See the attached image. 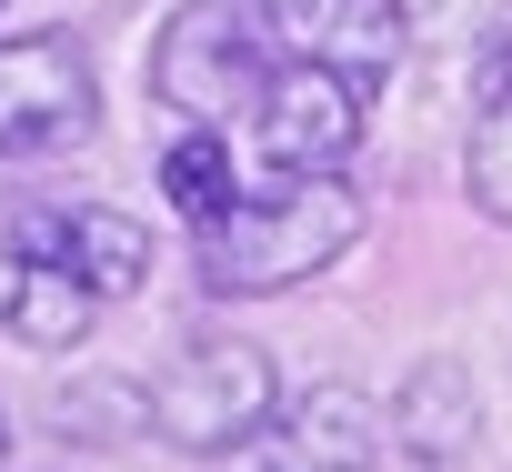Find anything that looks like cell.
Masks as SVG:
<instances>
[{"instance_id":"obj_8","label":"cell","mask_w":512,"mask_h":472,"mask_svg":"<svg viewBox=\"0 0 512 472\" xmlns=\"http://www.w3.org/2000/svg\"><path fill=\"white\" fill-rule=\"evenodd\" d=\"M262 442H282L302 472H382L392 422H382V402H372L362 382H312V392H292V402L272 412Z\"/></svg>"},{"instance_id":"obj_14","label":"cell","mask_w":512,"mask_h":472,"mask_svg":"<svg viewBox=\"0 0 512 472\" xmlns=\"http://www.w3.org/2000/svg\"><path fill=\"white\" fill-rule=\"evenodd\" d=\"M262 11H272V21H312V11H322V0H262Z\"/></svg>"},{"instance_id":"obj_13","label":"cell","mask_w":512,"mask_h":472,"mask_svg":"<svg viewBox=\"0 0 512 472\" xmlns=\"http://www.w3.org/2000/svg\"><path fill=\"white\" fill-rule=\"evenodd\" d=\"M492 11H502V0H402V21H412L422 41H472Z\"/></svg>"},{"instance_id":"obj_9","label":"cell","mask_w":512,"mask_h":472,"mask_svg":"<svg viewBox=\"0 0 512 472\" xmlns=\"http://www.w3.org/2000/svg\"><path fill=\"white\" fill-rule=\"evenodd\" d=\"M101 312H111V302H101L91 282H71L61 262H31V252L0 242V342L71 352V342H91V322H101Z\"/></svg>"},{"instance_id":"obj_10","label":"cell","mask_w":512,"mask_h":472,"mask_svg":"<svg viewBox=\"0 0 512 472\" xmlns=\"http://www.w3.org/2000/svg\"><path fill=\"white\" fill-rule=\"evenodd\" d=\"M161 201L201 231V221H221L231 201H241V161H231V131H211V121H181L171 131V151H161Z\"/></svg>"},{"instance_id":"obj_16","label":"cell","mask_w":512,"mask_h":472,"mask_svg":"<svg viewBox=\"0 0 512 472\" xmlns=\"http://www.w3.org/2000/svg\"><path fill=\"white\" fill-rule=\"evenodd\" d=\"M0 462H11V412H0Z\"/></svg>"},{"instance_id":"obj_3","label":"cell","mask_w":512,"mask_h":472,"mask_svg":"<svg viewBox=\"0 0 512 472\" xmlns=\"http://www.w3.org/2000/svg\"><path fill=\"white\" fill-rule=\"evenodd\" d=\"M272 11L262 0H181V11L151 31V101L171 121H251V101H262L272 81Z\"/></svg>"},{"instance_id":"obj_12","label":"cell","mask_w":512,"mask_h":472,"mask_svg":"<svg viewBox=\"0 0 512 472\" xmlns=\"http://www.w3.org/2000/svg\"><path fill=\"white\" fill-rule=\"evenodd\" d=\"M462 191L482 221L512 231V71H492V101L472 111V141H462Z\"/></svg>"},{"instance_id":"obj_1","label":"cell","mask_w":512,"mask_h":472,"mask_svg":"<svg viewBox=\"0 0 512 472\" xmlns=\"http://www.w3.org/2000/svg\"><path fill=\"white\" fill-rule=\"evenodd\" d=\"M362 191L342 171H312V181H272V191H241L221 221L191 231V262H201V292L221 302H272V292H302L322 282L352 242H362Z\"/></svg>"},{"instance_id":"obj_2","label":"cell","mask_w":512,"mask_h":472,"mask_svg":"<svg viewBox=\"0 0 512 472\" xmlns=\"http://www.w3.org/2000/svg\"><path fill=\"white\" fill-rule=\"evenodd\" d=\"M282 412V372L262 342H241V332H201L181 342L151 382H141V432L191 452V462H221L241 442H262Z\"/></svg>"},{"instance_id":"obj_17","label":"cell","mask_w":512,"mask_h":472,"mask_svg":"<svg viewBox=\"0 0 512 472\" xmlns=\"http://www.w3.org/2000/svg\"><path fill=\"white\" fill-rule=\"evenodd\" d=\"M0 11H11V0H0Z\"/></svg>"},{"instance_id":"obj_15","label":"cell","mask_w":512,"mask_h":472,"mask_svg":"<svg viewBox=\"0 0 512 472\" xmlns=\"http://www.w3.org/2000/svg\"><path fill=\"white\" fill-rule=\"evenodd\" d=\"M492 71H512V21H502V41H492Z\"/></svg>"},{"instance_id":"obj_6","label":"cell","mask_w":512,"mask_h":472,"mask_svg":"<svg viewBox=\"0 0 512 472\" xmlns=\"http://www.w3.org/2000/svg\"><path fill=\"white\" fill-rule=\"evenodd\" d=\"M11 252H31V262H61L71 282H91L101 302H131V292H151V231L131 221V211H111V201H71V211H21L11 221Z\"/></svg>"},{"instance_id":"obj_5","label":"cell","mask_w":512,"mask_h":472,"mask_svg":"<svg viewBox=\"0 0 512 472\" xmlns=\"http://www.w3.org/2000/svg\"><path fill=\"white\" fill-rule=\"evenodd\" d=\"M372 131V91L352 71H332L322 51L302 61H272L262 101H251V151H262L282 181H312V171H342Z\"/></svg>"},{"instance_id":"obj_7","label":"cell","mask_w":512,"mask_h":472,"mask_svg":"<svg viewBox=\"0 0 512 472\" xmlns=\"http://www.w3.org/2000/svg\"><path fill=\"white\" fill-rule=\"evenodd\" d=\"M382 422H392V452H412L422 472L472 462V442H482V382H472V362L462 352H422L402 372V392L382 402Z\"/></svg>"},{"instance_id":"obj_11","label":"cell","mask_w":512,"mask_h":472,"mask_svg":"<svg viewBox=\"0 0 512 472\" xmlns=\"http://www.w3.org/2000/svg\"><path fill=\"white\" fill-rule=\"evenodd\" d=\"M312 21H322V31H312V51H322L332 71H352L362 91H372V81H392V61H402V41H412L402 0H322Z\"/></svg>"},{"instance_id":"obj_4","label":"cell","mask_w":512,"mask_h":472,"mask_svg":"<svg viewBox=\"0 0 512 472\" xmlns=\"http://www.w3.org/2000/svg\"><path fill=\"white\" fill-rule=\"evenodd\" d=\"M101 131V71L81 31L0 41V161H61Z\"/></svg>"}]
</instances>
